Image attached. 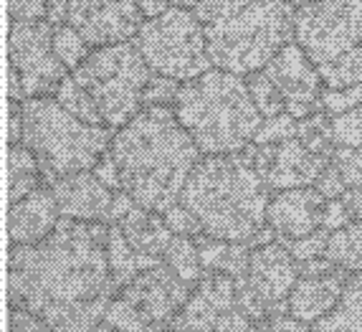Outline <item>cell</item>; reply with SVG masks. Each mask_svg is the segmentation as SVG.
<instances>
[{
	"mask_svg": "<svg viewBox=\"0 0 362 332\" xmlns=\"http://www.w3.org/2000/svg\"><path fill=\"white\" fill-rule=\"evenodd\" d=\"M109 224L61 218L38 244L11 246V307L28 309L56 332H109L104 314L117 297L107 259Z\"/></svg>",
	"mask_w": 362,
	"mask_h": 332,
	"instance_id": "obj_1",
	"label": "cell"
},
{
	"mask_svg": "<svg viewBox=\"0 0 362 332\" xmlns=\"http://www.w3.org/2000/svg\"><path fill=\"white\" fill-rule=\"evenodd\" d=\"M109 152L119 168L122 190L160 216L180 203L182 188L203 157L173 107H145L117 130Z\"/></svg>",
	"mask_w": 362,
	"mask_h": 332,
	"instance_id": "obj_2",
	"label": "cell"
},
{
	"mask_svg": "<svg viewBox=\"0 0 362 332\" xmlns=\"http://www.w3.org/2000/svg\"><path fill=\"white\" fill-rule=\"evenodd\" d=\"M272 190L248 147L233 155H203L182 188L180 205L198 218L203 236L248 244L266 229Z\"/></svg>",
	"mask_w": 362,
	"mask_h": 332,
	"instance_id": "obj_3",
	"label": "cell"
},
{
	"mask_svg": "<svg viewBox=\"0 0 362 332\" xmlns=\"http://www.w3.org/2000/svg\"><path fill=\"white\" fill-rule=\"evenodd\" d=\"M213 69L251 76L294 41L296 8L286 0H200Z\"/></svg>",
	"mask_w": 362,
	"mask_h": 332,
	"instance_id": "obj_4",
	"label": "cell"
},
{
	"mask_svg": "<svg viewBox=\"0 0 362 332\" xmlns=\"http://www.w3.org/2000/svg\"><path fill=\"white\" fill-rule=\"evenodd\" d=\"M173 109L203 155L243 152L264 122L246 76L221 69L182 81Z\"/></svg>",
	"mask_w": 362,
	"mask_h": 332,
	"instance_id": "obj_5",
	"label": "cell"
},
{
	"mask_svg": "<svg viewBox=\"0 0 362 332\" xmlns=\"http://www.w3.org/2000/svg\"><path fill=\"white\" fill-rule=\"evenodd\" d=\"M115 130L86 125L64 109L56 97H33L23 102V142L41 165L43 185L56 178L86 173L112 147Z\"/></svg>",
	"mask_w": 362,
	"mask_h": 332,
	"instance_id": "obj_6",
	"label": "cell"
},
{
	"mask_svg": "<svg viewBox=\"0 0 362 332\" xmlns=\"http://www.w3.org/2000/svg\"><path fill=\"white\" fill-rule=\"evenodd\" d=\"M294 41L327 89L362 84V0H317L296 8Z\"/></svg>",
	"mask_w": 362,
	"mask_h": 332,
	"instance_id": "obj_7",
	"label": "cell"
},
{
	"mask_svg": "<svg viewBox=\"0 0 362 332\" xmlns=\"http://www.w3.org/2000/svg\"><path fill=\"white\" fill-rule=\"evenodd\" d=\"M71 76L97 102L104 125L122 130L145 109L142 99L155 74L137 49V43L127 41L94 49Z\"/></svg>",
	"mask_w": 362,
	"mask_h": 332,
	"instance_id": "obj_8",
	"label": "cell"
},
{
	"mask_svg": "<svg viewBox=\"0 0 362 332\" xmlns=\"http://www.w3.org/2000/svg\"><path fill=\"white\" fill-rule=\"evenodd\" d=\"M134 43L150 64L152 74L160 76L190 81L213 69L206 28L195 11L170 8L160 18L145 21Z\"/></svg>",
	"mask_w": 362,
	"mask_h": 332,
	"instance_id": "obj_9",
	"label": "cell"
},
{
	"mask_svg": "<svg viewBox=\"0 0 362 332\" xmlns=\"http://www.w3.org/2000/svg\"><path fill=\"white\" fill-rule=\"evenodd\" d=\"M299 282V264L281 241L264 244L251 251L248 274L235 282L238 304L243 312L261 325L274 314L289 312V294Z\"/></svg>",
	"mask_w": 362,
	"mask_h": 332,
	"instance_id": "obj_10",
	"label": "cell"
},
{
	"mask_svg": "<svg viewBox=\"0 0 362 332\" xmlns=\"http://www.w3.org/2000/svg\"><path fill=\"white\" fill-rule=\"evenodd\" d=\"M8 69L18 74L25 99L54 97L69 69L54 51L49 21H13L8 30Z\"/></svg>",
	"mask_w": 362,
	"mask_h": 332,
	"instance_id": "obj_11",
	"label": "cell"
},
{
	"mask_svg": "<svg viewBox=\"0 0 362 332\" xmlns=\"http://www.w3.org/2000/svg\"><path fill=\"white\" fill-rule=\"evenodd\" d=\"M170 327L180 332H259V325L238 304L235 279L226 274H206L200 279Z\"/></svg>",
	"mask_w": 362,
	"mask_h": 332,
	"instance_id": "obj_12",
	"label": "cell"
},
{
	"mask_svg": "<svg viewBox=\"0 0 362 332\" xmlns=\"http://www.w3.org/2000/svg\"><path fill=\"white\" fill-rule=\"evenodd\" d=\"M66 23L81 33L91 49H104L134 41L145 25V16L137 0H69Z\"/></svg>",
	"mask_w": 362,
	"mask_h": 332,
	"instance_id": "obj_13",
	"label": "cell"
},
{
	"mask_svg": "<svg viewBox=\"0 0 362 332\" xmlns=\"http://www.w3.org/2000/svg\"><path fill=\"white\" fill-rule=\"evenodd\" d=\"M264 71L284 99L286 115L304 120L314 112H322L325 81H322L312 59L304 54V49L296 41L286 43L284 49L269 61V67Z\"/></svg>",
	"mask_w": 362,
	"mask_h": 332,
	"instance_id": "obj_14",
	"label": "cell"
},
{
	"mask_svg": "<svg viewBox=\"0 0 362 332\" xmlns=\"http://www.w3.org/2000/svg\"><path fill=\"white\" fill-rule=\"evenodd\" d=\"M195 287L182 282L168 264H157L147 272L137 274L132 282L119 292L134 309H137L152 327L165 330L173 325L180 309L187 304Z\"/></svg>",
	"mask_w": 362,
	"mask_h": 332,
	"instance_id": "obj_15",
	"label": "cell"
},
{
	"mask_svg": "<svg viewBox=\"0 0 362 332\" xmlns=\"http://www.w3.org/2000/svg\"><path fill=\"white\" fill-rule=\"evenodd\" d=\"M352 274L342 272L329 259H314L299 264V282L289 294V314L296 320L317 325L327 314L334 312L344 294Z\"/></svg>",
	"mask_w": 362,
	"mask_h": 332,
	"instance_id": "obj_16",
	"label": "cell"
},
{
	"mask_svg": "<svg viewBox=\"0 0 362 332\" xmlns=\"http://www.w3.org/2000/svg\"><path fill=\"white\" fill-rule=\"evenodd\" d=\"M327 198L317 188H294L272 193L266 224L276 234V241L289 244L322 229Z\"/></svg>",
	"mask_w": 362,
	"mask_h": 332,
	"instance_id": "obj_17",
	"label": "cell"
},
{
	"mask_svg": "<svg viewBox=\"0 0 362 332\" xmlns=\"http://www.w3.org/2000/svg\"><path fill=\"white\" fill-rule=\"evenodd\" d=\"M59 205L61 218L84 221V224H109V213L115 203V190L107 188L94 170L71 173L46 183Z\"/></svg>",
	"mask_w": 362,
	"mask_h": 332,
	"instance_id": "obj_18",
	"label": "cell"
},
{
	"mask_svg": "<svg viewBox=\"0 0 362 332\" xmlns=\"http://www.w3.org/2000/svg\"><path fill=\"white\" fill-rule=\"evenodd\" d=\"M61 221L59 205L49 185H41L30 195L11 203L8 211V236L13 246L23 244H38L56 231Z\"/></svg>",
	"mask_w": 362,
	"mask_h": 332,
	"instance_id": "obj_19",
	"label": "cell"
},
{
	"mask_svg": "<svg viewBox=\"0 0 362 332\" xmlns=\"http://www.w3.org/2000/svg\"><path fill=\"white\" fill-rule=\"evenodd\" d=\"M332 157H322L309 152L299 139H289L281 145H274L272 168L266 173V185L272 193L279 190H294V188L317 185L320 176L329 165Z\"/></svg>",
	"mask_w": 362,
	"mask_h": 332,
	"instance_id": "obj_20",
	"label": "cell"
},
{
	"mask_svg": "<svg viewBox=\"0 0 362 332\" xmlns=\"http://www.w3.org/2000/svg\"><path fill=\"white\" fill-rule=\"evenodd\" d=\"M112 226H117L122 231V236L134 248V254L155 261H165V251L175 239L173 229L165 224V218L160 213L145 211L142 205H134L119 224Z\"/></svg>",
	"mask_w": 362,
	"mask_h": 332,
	"instance_id": "obj_21",
	"label": "cell"
},
{
	"mask_svg": "<svg viewBox=\"0 0 362 332\" xmlns=\"http://www.w3.org/2000/svg\"><path fill=\"white\" fill-rule=\"evenodd\" d=\"M195 241H198L200 261H203L206 274H226L235 282H241L248 274L251 251H254L248 244L221 241V239H211V236H198Z\"/></svg>",
	"mask_w": 362,
	"mask_h": 332,
	"instance_id": "obj_22",
	"label": "cell"
},
{
	"mask_svg": "<svg viewBox=\"0 0 362 332\" xmlns=\"http://www.w3.org/2000/svg\"><path fill=\"white\" fill-rule=\"evenodd\" d=\"M107 259H109V269H112V279H115L117 294H119L137 274L147 272V269H152V266H157V264H163V261L145 259V256L134 254V248L129 246L127 239L122 236V231L112 224H109V234H107Z\"/></svg>",
	"mask_w": 362,
	"mask_h": 332,
	"instance_id": "obj_23",
	"label": "cell"
},
{
	"mask_svg": "<svg viewBox=\"0 0 362 332\" xmlns=\"http://www.w3.org/2000/svg\"><path fill=\"white\" fill-rule=\"evenodd\" d=\"M312 332H362V272L352 274L334 312L312 325Z\"/></svg>",
	"mask_w": 362,
	"mask_h": 332,
	"instance_id": "obj_24",
	"label": "cell"
},
{
	"mask_svg": "<svg viewBox=\"0 0 362 332\" xmlns=\"http://www.w3.org/2000/svg\"><path fill=\"white\" fill-rule=\"evenodd\" d=\"M8 176H11V185H8L11 203H18L21 198H25L43 185L41 165L25 145L8 147Z\"/></svg>",
	"mask_w": 362,
	"mask_h": 332,
	"instance_id": "obj_25",
	"label": "cell"
},
{
	"mask_svg": "<svg viewBox=\"0 0 362 332\" xmlns=\"http://www.w3.org/2000/svg\"><path fill=\"white\" fill-rule=\"evenodd\" d=\"M325 259L347 274L362 272V221H352L350 226L329 234Z\"/></svg>",
	"mask_w": 362,
	"mask_h": 332,
	"instance_id": "obj_26",
	"label": "cell"
},
{
	"mask_svg": "<svg viewBox=\"0 0 362 332\" xmlns=\"http://www.w3.org/2000/svg\"><path fill=\"white\" fill-rule=\"evenodd\" d=\"M165 264L190 287H198L200 279L206 277L203 261H200V248L193 236H175L173 244L165 251Z\"/></svg>",
	"mask_w": 362,
	"mask_h": 332,
	"instance_id": "obj_27",
	"label": "cell"
},
{
	"mask_svg": "<svg viewBox=\"0 0 362 332\" xmlns=\"http://www.w3.org/2000/svg\"><path fill=\"white\" fill-rule=\"evenodd\" d=\"M296 139L307 147L309 152L322 157H332V152L337 150L332 137V117L327 112H314V115L299 120V132Z\"/></svg>",
	"mask_w": 362,
	"mask_h": 332,
	"instance_id": "obj_28",
	"label": "cell"
},
{
	"mask_svg": "<svg viewBox=\"0 0 362 332\" xmlns=\"http://www.w3.org/2000/svg\"><path fill=\"white\" fill-rule=\"evenodd\" d=\"M54 97L59 99L61 107L69 109L74 117H78V120L86 122V125H104V117H102V112H99L97 102L91 99L89 91L78 86V81L71 76V74L61 81V86L56 89ZM107 127H109V125H107Z\"/></svg>",
	"mask_w": 362,
	"mask_h": 332,
	"instance_id": "obj_29",
	"label": "cell"
},
{
	"mask_svg": "<svg viewBox=\"0 0 362 332\" xmlns=\"http://www.w3.org/2000/svg\"><path fill=\"white\" fill-rule=\"evenodd\" d=\"M54 51L61 59V64L74 74L86 59H89V54L94 49L81 38V33H78L76 28L64 23V25H56L54 28Z\"/></svg>",
	"mask_w": 362,
	"mask_h": 332,
	"instance_id": "obj_30",
	"label": "cell"
},
{
	"mask_svg": "<svg viewBox=\"0 0 362 332\" xmlns=\"http://www.w3.org/2000/svg\"><path fill=\"white\" fill-rule=\"evenodd\" d=\"M104 327H107L109 332H163V330H157V327H152L150 322L119 294L109 302L107 314H104Z\"/></svg>",
	"mask_w": 362,
	"mask_h": 332,
	"instance_id": "obj_31",
	"label": "cell"
},
{
	"mask_svg": "<svg viewBox=\"0 0 362 332\" xmlns=\"http://www.w3.org/2000/svg\"><path fill=\"white\" fill-rule=\"evenodd\" d=\"M248 81V89H251V97H254L256 107H259L261 117L264 120H272V117H279L286 112V104L284 99H281V94H279V89L274 86V81L269 76H266V71L261 69V71L251 74V76H246Z\"/></svg>",
	"mask_w": 362,
	"mask_h": 332,
	"instance_id": "obj_32",
	"label": "cell"
},
{
	"mask_svg": "<svg viewBox=\"0 0 362 332\" xmlns=\"http://www.w3.org/2000/svg\"><path fill=\"white\" fill-rule=\"evenodd\" d=\"M296 132H299V120L284 112V115L261 122L254 142L256 145H281V142L296 139Z\"/></svg>",
	"mask_w": 362,
	"mask_h": 332,
	"instance_id": "obj_33",
	"label": "cell"
},
{
	"mask_svg": "<svg viewBox=\"0 0 362 332\" xmlns=\"http://www.w3.org/2000/svg\"><path fill=\"white\" fill-rule=\"evenodd\" d=\"M332 137L337 147H362V107L332 117Z\"/></svg>",
	"mask_w": 362,
	"mask_h": 332,
	"instance_id": "obj_34",
	"label": "cell"
},
{
	"mask_svg": "<svg viewBox=\"0 0 362 332\" xmlns=\"http://www.w3.org/2000/svg\"><path fill=\"white\" fill-rule=\"evenodd\" d=\"M362 107V84L347 86V89H327L322 91V112L329 117H337L350 112V109Z\"/></svg>",
	"mask_w": 362,
	"mask_h": 332,
	"instance_id": "obj_35",
	"label": "cell"
},
{
	"mask_svg": "<svg viewBox=\"0 0 362 332\" xmlns=\"http://www.w3.org/2000/svg\"><path fill=\"white\" fill-rule=\"evenodd\" d=\"M327 244H329V231L320 229V231H314V234L304 236V239L284 244V246L291 251L296 264H307V261L322 259V256L327 254Z\"/></svg>",
	"mask_w": 362,
	"mask_h": 332,
	"instance_id": "obj_36",
	"label": "cell"
},
{
	"mask_svg": "<svg viewBox=\"0 0 362 332\" xmlns=\"http://www.w3.org/2000/svg\"><path fill=\"white\" fill-rule=\"evenodd\" d=\"M180 86H182V81H177V79L155 74V76L150 79L147 89H145V99H142V104H145V107H173L175 99H177Z\"/></svg>",
	"mask_w": 362,
	"mask_h": 332,
	"instance_id": "obj_37",
	"label": "cell"
},
{
	"mask_svg": "<svg viewBox=\"0 0 362 332\" xmlns=\"http://www.w3.org/2000/svg\"><path fill=\"white\" fill-rule=\"evenodd\" d=\"M332 163L342 173L347 188H362V147H337Z\"/></svg>",
	"mask_w": 362,
	"mask_h": 332,
	"instance_id": "obj_38",
	"label": "cell"
},
{
	"mask_svg": "<svg viewBox=\"0 0 362 332\" xmlns=\"http://www.w3.org/2000/svg\"><path fill=\"white\" fill-rule=\"evenodd\" d=\"M163 218H165V224L173 229V234H175V236H193V239L203 236V229H200L198 218L187 211L185 205H180V203L173 205V208H170Z\"/></svg>",
	"mask_w": 362,
	"mask_h": 332,
	"instance_id": "obj_39",
	"label": "cell"
},
{
	"mask_svg": "<svg viewBox=\"0 0 362 332\" xmlns=\"http://www.w3.org/2000/svg\"><path fill=\"white\" fill-rule=\"evenodd\" d=\"M314 188H317L327 200L342 198V195L347 193V183H344L342 173H339L337 165H334L332 160H329V165L325 168V173L320 176V181H317V185Z\"/></svg>",
	"mask_w": 362,
	"mask_h": 332,
	"instance_id": "obj_40",
	"label": "cell"
},
{
	"mask_svg": "<svg viewBox=\"0 0 362 332\" xmlns=\"http://www.w3.org/2000/svg\"><path fill=\"white\" fill-rule=\"evenodd\" d=\"M49 0H8V16L13 21H46Z\"/></svg>",
	"mask_w": 362,
	"mask_h": 332,
	"instance_id": "obj_41",
	"label": "cell"
},
{
	"mask_svg": "<svg viewBox=\"0 0 362 332\" xmlns=\"http://www.w3.org/2000/svg\"><path fill=\"white\" fill-rule=\"evenodd\" d=\"M352 224V216L347 211V205H344L342 198H334V200H327L325 205V213H322V229L334 234V231L344 229V226Z\"/></svg>",
	"mask_w": 362,
	"mask_h": 332,
	"instance_id": "obj_42",
	"label": "cell"
},
{
	"mask_svg": "<svg viewBox=\"0 0 362 332\" xmlns=\"http://www.w3.org/2000/svg\"><path fill=\"white\" fill-rule=\"evenodd\" d=\"M11 332H56L46 320L28 309L11 307Z\"/></svg>",
	"mask_w": 362,
	"mask_h": 332,
	"instance_id": "obj_43",
	"label": "cell"
},
{
	"mask_svg": "<svg viewBox=\"0 0 362 332\" xmlns=\"http://www.w3.org/2000/svg\"><path fill=\"white\" fill-rule=\"evenodd\" d=\"M259 332H312V325L296 320L289 312L286 314H274L269 320H264L259 325Z\"/></svg>",
	"mask_w": 362,
	"mask_h": 332,
	"instance_id": "obj_44",
	"label": "cell"
},
{
	"mask_svg": "<svg viewBox=\"0 0 362 332\" xmlns=\"http://www.w3.org/2000/svg\"><path fill=\"white\" fill-rule=\"evenodd\" d=\"M94 176H97L107 188H112L115 193H119L122 190V176H119V168H117L112 152H107V155L99 160L97 168H94Z\"/></svg>",
	"mask_w": 362,
	"mask_h": 332,
	"instance_id": "obj_45",
	"label": "cell"
},
{
	"mask_svg": "<svg viewBox=\"0 0 362 332\" xmlns=\"http://www.w3.org/2000/svg\"><path fill=\"white\" fill-rule=\"evenodd\" d=\"M11 145L23 142V102H11V122H8Z\"/></svg>",
	"mask_w": 362,
	"mask_h": 332,
	"instance_id": "obj_46",
	"label": "cell"
},
{
	"mask_svg": "<svg viewBox=\"0 0 362 332\" xmlns=\"http://www.w3.org/2000/svg\"><path fill=\"white\" fill-rule=\"evenodd\" d=\"M46 21L51 25H64L69 21V0H49L46 3Z\"/></svg>",
	"mask_w": 362,
	"mask_h": 332,
	"instance_id": "obj_47",
	"label": "cell"
},
{
	"mask_svg": "<svg viewBox=\"0 0 362 332\" xmlns=\"http://www.w3.org/2000/svg\"><path fill=\"white\" fill-rule=\"evenodd\" d=\"M139 11L145 16V21H152V18H160L163 13H168L173 8L170 0H137Z\"/></svg>",
	"mask_w": 362,
	"mask_h": 332,
	"instance_id": "obj_48",
	"label": "cell"
},
{
	"mask_svg": "<svg viewBox=\"0 0 362 332\" xmlns=\"http://www.w3.org/2000/svg\"><path fill=\"white\" fill-rule=\"evenodd\" d=\"M342 200L347 205V211H350L352 221H362V188H347Z\"/></svg>",
	"mask_w": 362,
	"mask_h": 332,
	"instance_id": "obj_49",
	"label": "cell"
},
{
	"mask_svg": "<svg viewBox=\"0 0 362 332\" xmlns=\"http://www.w3.org/2000/svg\"><path fill=\"white\" fill-rule=\"evenodd\" d=\"M170 3H173V8H182V11H195L200 0H170Z\"/></svg>",
	"mask_w": 362,
	"mask_h": 332,
	"instance_id": "obj_50",
	"label": "cell"
},
{
	"mask_svg": "<svg viewBox=\"0 0 362 332\" xmlns=\"http://www.w3.org/2000/svg\"><path fill=\"white\" fill-rule=\"evenodd\" d=\"M286 3L294 8H302V6H309V3H317V0H286Z\"/></svg>",
	"mask_w": 362,
	"mask_h": 332,
	"instance_id": "obj_51",
	"label": "cell"
},
{
	"mask_svg": "<svg viewBox=\"0 0 362 332\" xmlns=\"http://www.w3.org/2000/svg\"><path fill=\"white\" fill-rule=\"evenodd\" d=\"M163 332H180V330H175V327H165Z\"/></svg>",
	"mask_w": 362,
	"mask_h": 332,
	"instance_id": "obj_52",
	"label": "cell"
}]
</instances>
